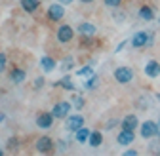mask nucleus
Wrapping results in <instances>:
<instances>
[{
  "label": "nucleus",
  "instance_id": "12",
  "mask_svg": "<svg viewBox=\"0 0 160 156\" xmlns=\"http://www.w3.org/2000/svg\"><path fill=\"white\" fill-rule=\"evenodd\" d=\"M145 74H147L149 78H156V76H160V63L154 61V59H151V61L145 65Z\"/></svg>",
  "mask_w": 160,
  "mask_h": 156
},
{
  "label": "nucleus",
  "instance_id": "11",
  "mask_svg": "<svg viewBox=\"0 0 160 156\" xmlns=\"http://www.w3.org/2000/svg\"><path fill=\"white\" fill-rule=\"evenodd\" d=\"M116 141H118V145L126 147V145H130V143H133V141H135V135H133V131H132V129H122V131L118 133Z\"/></svg>",
  "mask_w": 160,
  "mask_h": 156
},
{
  "label": "nucleus",
  "instance_id": "16",
  "mask_svg": "<svg viewBox=\"0 0 160 156\" xmlns=\"http://www.w3.org/2000/svg\"><path fill=\"white\" fill-rule=\"evenodd\" d=\"M25 76H27V72L23 69H13L12 71V82L13 84H23L25 82Z\"/></svg>",
  "mask_w": 160,
  "mask_h": 156
},
{
  "label": "nucleus",
  "instance_id": "1",
  "mask_svg": "<svg viewBox=\"0 0 160 156\" xmlns=\"http://www.w3.org/2000/svg\"><path fill=\"white\" fill-rule=\"evenodd\" d=\"M112 76L118 84H130L133 80V71L130 67H118V69H114Z\"/></svg>",
  "mask_w": 160,
  "mask_h": 156
},
{
  "label": "nucleus",
  "instance_id": "35",
  "mask_svg": "<svg viewBox=\"0 0 160 156\" xmlns=\"http://www.w3.org/2000/svg\"><path fill=\"white\" fill-rule=\"evenodd\" d=\"M114 15H116V17H114L116 21H122V19H126V13H114Z\"/></svg>",
  "mask_w": 160,
  "mask_h": 156
},
{
  "label": "nucleus",
  "instance_id": "7",
  "mask_svg": "<svg viewBox=\"0 0 160 156\" xmlns=\"http://www.w3.org/2000/svg\"><path fill=\"white\" fill-rule=\"evenodd\" d=\"M63 15H65V4H52L50 8H48V19L50 21H59V19H63Z\"/></svg>",
  "mask_w": 160,
  "mask_h": 156
},
{
  "label": "nucleus",
  "instance_id": "33",
  "mask_svg": "<svg viewBox=\"0 0 160 156\" xmlns=\"http://www.w3.org/2000/svg\"><path fill=\"white\" fill-rule=\"evenodd\" d=\"M57 149H59V150H65V149H67V143H65V141H59V143H57Z\"/></svg>",
  "mask_w": 160,
  "mask_h": 156
},
{
  "label": "nucleus",
  "instance_id": "34",
  "mask_svg": "<svg viewBox=\"0 0 160 156\" xmlns=\"http://www.w3.org/2000/svg\"><path fill=\"white\" fill-rule=\"evenodd\" d=\"M126 44H128V40H124V42H120V44H118V46H116V50H114V51H116V53H118V51H120V50H122V48H124V46H126Z\"/></svg>",
  "mask_w": 160,
  "mask_h": 156
},
{
  "label": "nucleus",
  "instance_id": "27",
  "mask_svg": "<svg viewBox=\"0 0 160 156\" xmlns=\"http://www.w3.org/2000/svg\"><path fill=\"white\" fill-rule=\"evenodd\" d=\"M6 65H8V57H6V53H0V72L6 69Z\"/></svg>",
  "mask_w": 160,
  "mask_h": 156
},
{
  "label": "nucleus",
  "instance_id": "18",
  "mask_svg": "<svg viewBox=\"0 0 160 156\" xmlns=\"http://www.w3.org/2000/svg\"><path fill=\"white\" fill-rule=\"evenodd\" d=\"M88 143H90L92 147H99V145L103 143V133H101V131H92Z\"/></svg>",
  "mask_w": 160,
  "mask_h": 156
},
{
  "label": "nucleus",
  "instance_id": "14",
  "mask_svg": "<svg viewBox=\"0 0 160 156\" xmlns=\"http://www.w3.org/2000/svg\"><path fill=\"white\" fill-rule=\"evenodd\" d=\"M139 17H141L143 21H152L154 19V10L151 6H141L139 8Z\"/></svg>",
  "mask_w": 160,
  "mask_h": 156
},
{
  "label": "nucleus",
  "instance_id": "24",
  "mask_svg": "<svg viewBox=\"0 0 160 156\" xmlns=\"http://www.w3.org/2000/svg\"><path fill=\"white\" fill-rule=\"evenodd\" d=\"M93 74V71H92V65H88V67H82L78 71V76H92Z\"/></svg>",
  "mask_w": 160,
  "mask_h": 156
},
{
  "label": "nucleus",
  "instance_id": "19",
  "mask_svg": "<svg viewBox=\"0 0 160 156\" xmlns=\"http://www.w3.org/2000/svg\"><path fill=\"white\" fill-rule=\"evenodd\" d=\"M90 129H86V128H80L78 131H76V141L78 143H88V139H90Z\"/></svg>",
  "mask_w": 160,
  "mask_h": 156
},
{
  "label": "nucleus",
  "instance_id": "4",
  "mask_svg": "<svg viewBox=\"0 0 160 156\" xmlns=\"http://www.w3.org/2000/svg\"><path fill=\"white\" fill-rule=\"evenodd\" d=\"M139 135H141L143 139H152V137H156V122H152V120L143 122L141 128H139Z\"/></svg>",
  "mask_w": 160,
  "mask_h": 156
},
{
  "label": "nucleus",
  "instance_id": "30",
  "mask_svg": "<svg viewBox=\"0 0 160 156\" xmlns=\"http://www.w3.org/2000/svg\"><path fill=\"white\" fill-rule=\"evenodd\" d=\"M152 44H154V32H151V34H149V40H147V46H145V48H151Z\"/></svg>",
  "mask_w": 160,
  "mask_h": 156
},
{
  "label": "nucleus",
  "instance_id": "22",
  "mask_svg": "<svg viewBox=\"0 0 160 156\" xmlns=\"http://www.w3.org/2000/svg\"><path fill=\"white\" fill-rule=\"evenodd\" d=\"M72 109H76V110L84 109V97H80V95H74V97H72Z\"/></svg>",
  "mask_w": 160,
  "mask_h": 156
},
{
  "label": "nucleus",
  "instance_id": "40",
  "mask_svg": "<svg viewBox=\"0 0 160 156\" xmlns=\"http://www.w3.org/2000/svg\"><path fill=\"white\" fill-rule=\"evenodd\" d=\"M156 97H158V99H160V93H158V95H156Z\"/></svg>",
  "mask_w": 160,
  "mask_h": 156
},
{
  "label": "nucleus",
  "instance_id": "10",
  "mask_svg": "<svg viewBox=\"0 0 160 156\" xmlns=\"http://www.w3.org/2000/svg\"><path fill=\"white\" fill-rule=\"evenodd\" d=\"M147 40H149V34L145 31H139V32L133 34V38H132L130 42H132L133 48H145L147 46Z\"/></svg>",
  "mask_w": 160,
  "mask_h": 156
},
{
  "label": "nucleus",
  "instance_id": "2",
  "mask_svg": "<svg viewBox=\"0 0 160 156\" xmlns=\"http://www.w3.org/2000/svg\"><path fill=\"white\" fill-rule=\"evenodd\" d=\"M72 36H74V29L71 25H61L57 29L55 32V38H57V42H61V44H67L72 40Z\"/></svg>",
  "mask_w": 160,
  "mask_h": 156
},
{
  "label": "nucleus",
  "instance_id": "38",
  "mask_svg": "<svg viewBox=\"0 0 160 156\" xmlns=\"http://www.w3.org/2000/svg\"><path fill=\"white\" fill-rule=\"evenodd\" d=\"M82 4H90V2H93V0H80Z\"/></svg>",
  "mask_w": 160,
  "mask_h": 156
},
{
  "label": "nucleus",
  "instance_id": "21",
  "mask_svg": "<svg viewBox=\"0 0 160 156\" xmlns=\"http://www.w3.org/2000/svg\"><path fill=\"white\" fill-rule=\"evenodd\" d=\"M59 86H63V88L69 90V91L74 90V84H72V80H71V76H63V78H61V82H59Z\"/></svg>",
  "mask_w": 160,
  "mask_h": 156
},
{
  "label": "nucleus",
  "instance_id": "37",
  "mask_svg": "<svg viewBox=\"0 0 160 156\" xmlns=\"http://www.w3.org/2000/svg\"><path fill=\"white\" fill-rule=\"evenodd\" d=\"M59 2H61V4H65V6H67V4H71V2H72V0H59Z\"/></svg>",
  "mask_w": 160,
  "mask_h": 156
},
{
  "label": "nucleus",
  "instance_id": "25",
  "mask_svg": "<svg viewBox=\"0 0 160 156\" xmlns=\"http://www.w3.org/2000/svg\"><path fill=\"white\" fill-rule=\"evenodd\" d=\"M137 105L145 110V109H149V107H151V99H149V97H141V99L137 101Z\"/></svg>",
  "mask_w": 160,
  "mask_h": 156
},
{
  "label": "nucleus",
  "instance_id": "6",
  "mask_svg": "<svg viewBox=\"0 0 160 156\" xmlns=\"http://www.w3.org/2000/svg\"><path fill=\"white\" fill-rule=\"evenodd\" d=\"M65 128L69 131H78L80 128H84V118L80 114H72V116H67V122H65Z\"/></svg>",
  "mask_w": 160,
  "mask_h": 156
},
{
  "label": "nucleus",
  "instance_id": "31",
  "mask_svg": "<svg viewBox=\"0 0 160 156\" xmlns=\"http://www.w3.org/2000/svg\"><path fill=\"white\" fill-rule=\"evenodd\" d=\"M116 124H120V122H118V120H111V122H107V124H105V128H107V129H112Z\"/></svg>",
  "mask_w": 160,
  "mask_h": 156
},
{
  "label": "nucleus",
  "instance_id": "9",
  "mask_svg": "<svg viewBox=\"0 0 160 156\" xmlns=\"http://www.w3.org/2000/svg\"><path fill=\"white\" fill-rule=\"evenodd\" d=\"M78 34H82V36H86V38H90V36H95V32H97V27L93 25V23H88V21H84V23H78Z\"/></svg>",
  "mask_w": 160,
  "mask_h": 156
},
{
  "label": "nucleus",
  "instance_id": "23",
  "mask_svg": "<svg viewBox=\"0 0 160 156\" xmlns=\"http://www.w3.org/2000/svg\"><path fill=\"white\" fill-rule=\"evenodd\" d=\"M97 84H99V80H97V76H95V74H92V78H90V80H88V82L84 84V88H88V90H92V88H95Z\"/></svg>",
  "mask_w": 160,
  "mask_h": 156
},
{
  "label": "nucleus",
  "instance_id": "17",
  "mask_svg": "<svg viewBox=\"0 0 160 156\" xmlns=\"http://www.w3.org/2000/svg\"><path fill=\"white\" fill-rule=\"evenodd\" d=\"M40 67H42V71L44 72H52L53 69H55V61L52 59V57H42V59H40Z\"/></svg>",
  "mask_w": 160,
  "mask_h": 156
},
{
  "label": "nucleus",
  "instance_id": "26",
  "mask_svg": "<svg viewBox=\"0 0 160 156\" xmlns=\"http://www.w3.org/2000/svg\"><path fill=\"white\" fill-rule=\"evenodd\" d=\"M156 139H158V137H154V141H152V143L149 145V149H151L152 152H156V154H160V141H156Z\"/></svg>",
  "mask_w": 160,
  "mask_h": 156
},
{
  "label": "nucleus",
  "instance_id": "29",
  "mask_svg": "<svg viewBox=\"0 0 160 156\" xmlns=\"http://www.w3.org/2000/svg\"><path fill=\"white\" fill-rule=\"evenodd\" d=\"M42 86H44V78H42V76H38L36 80H34V88H36V90H40Z\"/></svg>",
  "mask_w": 160,
  "mask_h": 156
},
{
  "label": "nucleus",
  "instance_id": "15",
  "mask_svg": "<svg viewBox=\"0 0 160 156\" xmlns=\"http://www.w3.org/2000/svg\"><path fill=\"white\" fill-rule=\"evenodd\" d=\"M40 6V0H21V8L27 12V13H32L36 12Z\"/></svg>",
  "mask_w": 160,
  "mask_h": 156
},
{
  "label": "nucleus",
  "instance_id": "32",
  "mask_svg": "<svg viewBox=\"0 0 160 156\" xmlns=\"http://www.w3.org/2000/svg\"><path fill=\"white\" fill-rule=\"evenodd\" d=\"M124 154H126V156H135V154H139V152H137V150H133V149H128Z\"/></svg>",
  "mask_w": 160,
  "mask_h": 156
},
{
  "label": "nucleus",
  "instance_id": "36",
  "mask_svg": "<svg viewBox=\"0 0 160 156\" xmlns=\"http://www.w3.org/2000/svg\"><path fill=\"white\" fill-rule=\"evenodd\" d=\"M156 137L160 139V122H156Z\"/></svg>",
  "mask_w": 160,
  "mask_h": 156
},
{
  "label": "nucleus",
  "instance_id": "5",
  "mask_svg": "<svg viewBox=\"0 0 160 156\" xmlns=\"http://www.w3.org/2000/svg\"><path fill=\"white\" fill-rule=\"evenodd\" d=\"M53 118H55L53 112H40L36 116V126L40 129H50L53 126Z\"/></svg>",
  "mask_w": 160,
  "mask_h": 156
},
{
  "label": "nucleus",
  "instance_id": "13",
  "mask_svg": "<svg viewBox=\"0 0 160 156\" xmlns=\"http://www.w3.org/2000/svg\"><path fill=\"white\" fill-rule=\"evenodd\" d=\"M120 126H122V129H132L133 131L139 126V120H137L135 114H128V116H124V120L120 122Z\"/></svg>",
  "mask_w": 160,
  "mask_h": 156
},
{
  "label": "nucleus",
  "instance_id": "3",
  "mask_svg": "<svg viewBox=\"0 0 160 156\" xmlns=\"http://www.w3.org/2000/svg\"><path fill=\"white\" fill-rule=\"evenodd\" d=\"M71 109H72V103H69V101H59V103L53 107V110H52V112H53L55 118L63 120V118H67V116H69Z\"/></svg>",
  "mask_w": 160,
  "mask_h": 156
},
{
  "label": "nucleus",
  "instance_id": "41",
  "mask_svg": "<svg viewBox=\"0 0 160 156\" xmlns=\"http://www.w3.org/2000/svg\"><path fill=\"white\" fill-rule=\"evenodd\" d=\"M158 23H160V15H158Z\"/></svg>",
  "mask_w": 160,
  "mask_h": 156
},
{
  "label": "nucleus",
  "instance_id": "8",
  "mask_svg": "<svg viewBox=\"0 0 160 156\" xmlns=\"http://www.w3.org/2000/svg\"><path fill=\"white\" fill-rule=\"evenodd\" d=\"M34 147H36L38 152L46 154V152H52L53 150V141H52V137H48V135H42V137H38V141H36Z\"/></svg>",
  "mask_w": 160,
  "mask_h": 156
},
{
  "label": "nucleus",
  "instance_id": "28",
  "mask_svg": "<svg viewBox=\"0 0 160 156\" xmlns=\"http://www.w3.org/2000/svg\"><path fill=\"white\" fill-rule=\"evenodd\" d=\"M120 4H122V0H105V6L109 8H118Z\"/></svg>",
  "mask_w": 160,
  "mask_h": 156
},
{
  "label": "nucleus",
  "instance_id": "39",
  "mask_svg": "<svg viewBox=\"0 0 160 156\" xmlns=\"http://www.w3.org/2000/svg\"><path fill=\"white\" fill-rule=\"evenodd\" d=\"M2 154H4V152H2V149H0V156H2Z\"/></svg>",
  "mask_w": 160,
  "mask_h": 156
},
{
  "label": "nucleus",
  "instance_id": "20",
  "mask_svg": "<svg viewBox=\"0 0 160 156\" xmlns=\"http://www.w3.org/2000/svg\"><path fill=\"white\" fill-rule=\"evenodd\" d=\"M72 67H74V57L67 55L65 59H63V63H61V71H63V72H67V71H71Z\"/></svg>",
  "mask_w": 160,
  "mask_h": 156
}]
</instances>
